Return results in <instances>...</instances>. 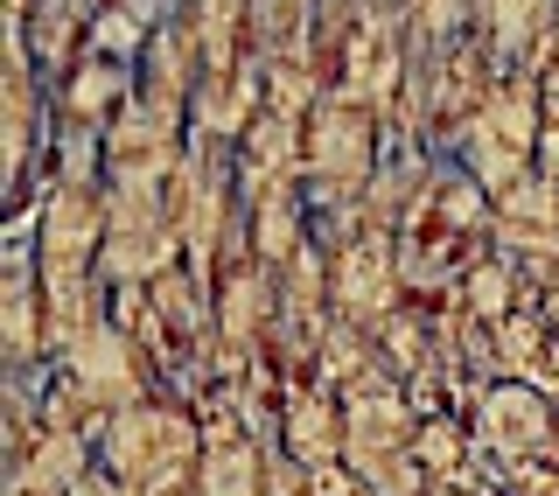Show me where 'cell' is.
Wrapping results in <instances>:
<instances>
[{
	"mask_svg": "<svg viewBox=\"0 0 559 496\" xmlns=\"http://www.w3.org/2000/svg\"><path fill=\"white\" fill-rule=\"evenodd\" d=\"M532 385H538V392H552V399H559V335H552V350H546V357H538Z\"/></svg>",
	"mask_w": 559,
	"mask_h": 496,
	"instance_id": "f1b7e54d",
	"label": "cell"
},
{
	"mask_svg": "<svg viewBox=\"0 0 559 496\" xmlns=\"http://www.w3.org/2000/svg\"><path fill=\"white\" fill-rule=\"evenodd\" d=\"M280 322V265L259 252H231L217 273V343L266 350Z\"/></svg>",
	"mask_w": 559,
	"mask_h": 496,
	"instance_id": "8fae6325",
	"label": "cell"
},
{
	"mask_svg": "<svg viewBox=\"0 0 559 496\" xmlns=\"http://www.w3.org/2000/svg\"><path fill=\"white\" fill-rule=\"evenodd\" d=\"M322 0H252V49L259 57H308Z\"/></svg>",
	"mask_w": 559,
	"mask_h": 496,
	"instance_id": "603a6c76",
	"label": "cell"
},
{
	"mask_svg": "<svg viewBox=\"0 0 559 496\" xmlns=\"http://www.w3.org/2000/svg\"><path fill=\"white\" fill-rule=\"evenodd\" d=\"M189 162V127H175V119L147 113V105H127V113L105 127L98 140V175L105 189H147V197H168V182L182 175Z\"/></svg>",
	"mask_w": 559,
	"mask_h": 496,
	"instance_id": "5b68a950",
	"label": "cell"
},
{
	"mask_svg": "<svg viewBox=\"0 0 559 496\" xmlns=\"http://www.w3.org/2000/svg\"><path fill=\"white\" fill-rule=\"evenodd\" d=\"M182 252V232L168 217V197H147V189H105V259L98 280L105 287H147V280L175 273Z\"/></svg>",
	"mask_w": 559,
	"mask_h": 496,
	"instance_id": "3957f363",
	"label": "cell"
},
{
	"mask_svg": "<svg viewBox=\"0 0 559 496\" xmlns=\"http://www.w3.org/2000/svg\"><path fill=\"white\" fill-rule=\"evenodd\" d=\"M532 162H538V175H552V182H559V119H546V133H538V154H532Z\"/></svg>",
	"mask_w": 559,
	"mask_h": 496,
	"instance_id": "83f0119b",
	"label": "cell"
},
{
	"mask_svg": "<svg viewBox=\"0 0 559 496\" xmlns=\"http://www.w3.org/2000/svg\"><path fill=\"white\" fill-rule=\"evenodd\" d=\"M0 343H8V370H35L49 357V294L35 245H14L0 273Z\"/></svg>",
	"mask_w": 559,
	"mask_h": 496,
	"instance_id": "5bb4252c",
	"label": "cell"
},
{
	"mask_svg": "<svg viewBox=\"0 0 559 496\" xmlns=\"http://www.w3.org/2000/svg\"><path fill=\"white\" fill-rule=\"evenodd\" d=\"M468 427H476L483 454H497L503 469L518 462H538V454H552L559 440V399L538 392L532 378H489L476 405H468Z\"/></svg>",
	"mask_w": 559,
	"mask_h": 496,
	"instance_id": "8992f818",
	"label": "cell"
},
{
	"mask_svg": "<svg viewBox=\"0 0 559 496\" xmlns=\"http://www.w3.org/2000/svg\"><path fill=\"white\" fill-rule=\"evenodd\" d=\"M182 28L197 35L210 78H231L252 63L245 57L252 49V0H182Z\"/></svg>",
	"mask_w": 559,
	"mask_h": 496,
	"instance_id": "2e32d148",
	"label": "cell"
},
{
	"mask_svg": "<svg viewBox=\"0 0 559 496\" xmlns=\"http://www.w3.org/2000/svg\"><path fill=\"white\" fill-rule=\"evenodd\" d=\"M280 448L308 469L343 462V392L322 370H294L287 378V392H280Z\"/></svg>",
	"mask_w": 559,
	"mask_h": 496,
	"instance_id": "4fadbf2b",
	"label": "cell"
},
{
	"mask_svg": "<svg viewBox=\"0 0 559 496\" xmlns=\"http://www.w3.org/2000/svg\"><path fill=\"white\" fill-rule=\"evenodd\" d=\"M552 8H559V0H476V22H468V28L497 49L503 70H524L532 49H538V35L552 28Z\"/></svg>",
	"mask_w": 559,
	"mask_h": 496,
	"instance_id": "e0dca14e",
	"label": "cell"
},
{
	"mask_svg": "<svg viewBox=\"0 0 559 496\" xmlns=\"http://www.w3.org/2000/svg\"><path fill=\"white\" fill-rule=\"evenodd\" d=\"M63 370H70V378H78L84 392H92V399L105 405V413H127V405H140V399L168 392V385H162V370H154V357H147V350H140L133 335L112 322V315H105V322H98L92 335H84L78 350H70Z\"/></svg>",
	"mask_w": 559,
	"mask_h": 496,
	"instance_id": "9c48e42d",
	"label": "cell"
},
{
	"mask_svg": "<svg viewBox=\"0 0 559 496\" xmlns=\"http://www.w3.org/2000/svg\"><path fill=\"white\" fill-rule=\"evenodd\" d=\"M197 454H203V420H197V405H182L168 392L112 413L105 434H98V469L112 475L127 496H147L162 483L197 475Z\"/></svg>",
	"mask_w": 559,
	"mask_h": 496,
	"instance_id": "6da1fadb",
	"label": "cell"
},
{
	"mask_svg": "<svg viewBox=\"0 0 559 496\" xmlns=\"http://www.w3.org/2000/svg\"><path fill=\"white\" fill-rule=\"evenodd\" d=\"M98 259H105V182L70 175L43 203L35 265H43V280H98Z\"/></svg>",
	"mask_w": 559,
	"mask_h": 496,
	"instance_id": "52a82bcc",
	"label": "cell"
},
{
	"mask_svg": "<svg viewBox=\"0 0 559 496\" xmlns=\"http://www.w3.org/2000/svg\"><path fill=\"white\" fill-rule=\"evenodd\" d=\"M35 63L28 57V35L8 28V189L22 203L28 189V162H35V119H43V84H35Z\"/></svg>",
	"mask_w": 559,
	"mask_h": 496,
	"instance_id": "9a60e30c",
	"label": "cell"
},
{
	"mask_svg": "<svg viewBox=\"0 0 559 496\" xmlns=\"http://www.w3.org/2000/svg\"><path fill=\"white\" fill-rule=\"evenodd\" d=\"M503 496H559V462H552V454L518 462L511 475H503Z\"/></svg>",
	"mask_w": 559,
	"mask_h": 496,
	"instance_id": "d4e9b609",
	"label": "cell"
},
{
	"mask_svg": "<svg viewBox=\"0 0 559 496\" xmlns=\"http://www.w3.org/2000/svg\"><path fill=\"white\" fill-rule=\"evenodd\" d=\"M524 300H538V294L503 252H483L476 265H462V280H454V308L476 315V322H503V315H518Z\"/></svg>",
	"mask_w": 559,
	"mask_h": 496,
	"instance_id": "ac0fdd59",
	"label": "cell"
},
{
	"mask_svg": "<svg viewBox=\"0 0 559 496\" xmlns=\"http://www.w3.org/2000/svg\"><path fill=\"white\" fill-rule=\"evenodd\" d=\"M98 462V440L92 434H63V427H43L35 434V448L14 462V483H28V489H49V496H63L70 483H78L84 469Z\"/></svg>",
	"mask_w": 559,
	"mask_h": 496,
	"instance_id": "ffe728a7",
	"label": "cell"
},
{
	"mask_svg": "<svg viewBox=\"0 0 559 496\" xmlns=\"http://www.w3.org/2000/svg\"><path fill=\"white\" fill-rule=\"evenodd\" d=\"M413 462L427 469L433 483H454V475L483 469L489 454H483V440H476V427H468L462 413H441V420H419V434H413Z\"/></svg>",
	"mask_w": 559,
	"mask_h": 496,
	"instance_id": "7402d4cb",
	"label": "cell"
},
{
	"mask_svg": "<svg viewBox=\"0 0 559 496\" xmlns=\"http://www.w3.org/2000/svg\"><path fill=\"white\" fill-rule=\"evenodd\" d=\"M552 462H559V440H552Z\"/></svg>",
	"mask_w": 559,
	"mask_h": 496,
	"instance_id": "1f68e13d",
	"label": "cell"
},
{
	"mask_svg": "<svg viewBox=\"0 0 559 496\" xmlns=\"http://www.w3.org/2000/svg\"><path fill=\"white\" fill-rule=\"evenodd\" d=\"M413 434H419V413L406 399V385L399 378H378L364 385V392L343 399V462L371 483L399 462V454H413Z\"/></svg>",
	"mask_w": 559,
	"mask_h": 496,
	"instance_id": "ba28073f",
	"label": "cell"
},
{
	"mask_svg": "<svg viewBox=\"0 0 559 496\" xmlns=\"http://www.w3.org/2000/svg\"><path fill=\"white\" fill-rule=\"evenodd\" d=\"M203 78H210V70H203V49H197V35L182 28V14H175L168 28H147V49L133 57V98L147 105V113L189 127V105H197Z\"/></svg>",
	"mask_w": 559,
	"mask_h": 496,
	"instance_id": "30bf717a",
	"label": "cell"
},
{
	"mask_svg": "<svg viewBox=\"0 0 559 496\" xmlns=\"http://www.w3.org/2000/svg\"><path fill=\"white\" fill-rule=\"evenodd\" d=\"M314 370H322L329 385L349 399V392H364V385H378V378H392L384 370V357H378V335L371 329H357V322H329V335H322V357H314Z\"/></svg>",
	"mask_w": 559,
	"mask_h": 496,
	"instance_id": "44dd1931",
	"label": "cell"
},
{
	"mask_svg": "<svg viewBox=\"0 0 559 496\" xmlns=\"http://www.w3.org/2000/svg\"><path fill=\"white\" fill-rule=\"evenodd\" d=\"M314 496H378V489L364 483L349 462H322V469H314Z\"/></svg>",
	"mask_w": 559,
	"mask_h": 496,
	"instance_id": "484cf974",
	"label": "cell"
},
{
	"mask_svg": "<svg viewBox=\"0 0 559 496\" xmlns=\"http://www.w3.org/2000/svg\"><path fill=\"white\" fill-rule=\"evenodd\" d=\"M8 496H49V489H28V483H8Z\"/></svg>",
	"mask_w": 559,
	"mask_h": 496,
	"instance_id": "4dcf8cb0",
	"label": "cell"
},
{
	"mask_svg": "<svg viewBox=\"0 0 559 496\" xmlns=\"http://www.w3.org/2000/svg\"><path fill=\"white\" fill-rule=\"evenodd\" d=\"M197 489H203V496H259V489H266V448H259V434L203 440V454H197Z\"/></svg>",
	"mask_w": 559,
	"mask_h": 496,
	"instance_id": "d6986e66",
	"label": "cell"
},
{
	"mask_svg": "<svg viewBox=\"0 0 559 496\" xmlns=\"http://www.w3.org/2000/svg\"><path fill=\"white\" fill-rule=\"evenodd\" d=\"M329 294H336V315L357 329H378L384 315L406 300V273H399V232H378V224H349V232L329 245Z\"/></svg>",
	"mask_w": 559,
	"mask_h": 496,
	"instance_id": "277c9868",
	"label": "cell"
},
{
	"mask_svg": "<svg viewBox=\"0 0 559 496\" xmlns=\"http://www.w3.org/2000/svg\"><path fill=\"white\" fill-rule=\"evenodd\" d=\"M63 496H127V489H119V483H112V475H105V469L92 462V469H84V475H78V483H70Z\"/></svg>",
	"mask_w": 559,
	"mask_h": 496,
	"instance_id": "4316f807",
	"label": "cell"
},
{
	"mask_svg": "<svg viewBox=\"0 0 559 496\" xmlns=\"http://www.w3.org/2000/svg\"><path fill=\"white\" fill-rule=\"evenodd\" d=\"M127 105H133V63L105 57V49H84V57L49 84V113H57L63 127H78L84 140H105V127H112Z\"/></svg>",
	"mask_w": 559,
	"mask_h": 496,
	"instance_id": "7c38bea8",
	"label": "cell"
},
{
	"mask_svg": "<svg viewBox=\"0 0 559 496\" xmlns=\"http://www.w3.org/2000/svg\"><path fill=\"white\" fill-rule=\"evenodd\" d=\"M552 322H546V308L538 300H524L518 315H503L497 322V378H532L538 370V357L552 350Z\"/></svg>",
	"mask_w": 559,
	"mask_h": 496,
	"instance_id": "cb8c5ba5",
	"label": "cell"
},
{
	"mask_svg": "<svg viewBox=\"0 0 559 496\" xmlns=\"http://www.w3.org/2000/svg\"><path fill=\"white\" fill-rule=\"evenodd\" d=\"M378 133L384 119L371 113V105L329 92L322 105L308 113V154H301V197L314 217H329V210H357L364 197H371L384 154H378Z\"/></svg>",
	"mask_w": 559,
	"mask_h": 496,
	"instance_id": "7a4b0ae2",
	"label": "cell"
},
{
	"mask_svg": "<svg viewBox=\"0 0 559 496\" xmlns=\"http://www.w3.org/2000/svg\"><path fill=\"white\" fill-rule=\"evenodd\" d=\"M147 496H203V489H197V475H182V483H162V489H147Z\"/></svg>",
	"mask_w": 559,
	"mask_h": 496,
	"instance_id": "f546056e",
	"label": "cell"
}]
</instances>
